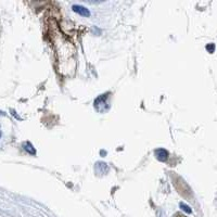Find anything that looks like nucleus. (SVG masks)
<instances>
[{"instance_id":"obj_1","label":"nucleus","mask_w":217,"mask_h":217,"mask_svg":"<svg viewBox=\"0 0 217 217\" xmlns=\"http://www.w3.org/2000/svg\"><path fill=\"white\" fill-rule=\"evenodd\" d=\"M73 11L77 12L78 14H80V15L83 16H90V12H89V10L87 9V8L83 7V6H79V5H75L73 6Z\"/></svg>"},{"instance_id":"obj_2","label":"nucleus","mask_w":217,"mask_h":217,"mask_svg":"<svg viewBox=\"0 0 217 217\" xmlns=\"http://www.w3.org/2000/svg\"><path fill=\"white\" fill-rule=\"evenodd\" d=\"M155 154H156L157 159L160 161H166L167 157H168V152L165 149H159V150H156Z\"/></svg>"},{"instance_id":"obj_3","label":"nucleus","mask_w":217,"mask_h":217,"mask_svg":"<svg viewBox=\"0 0 217 217\" xmlns=\"http://www.w3.org/2000/svg\"><path fill=\"white\" fill-rule=\"evenodd\" d=\"M25 150L27 151V152H29V153H32V154H35V149H34V147L32 146L29 142H26L25 143Z\"/></svg>"},{"instance_id":"obj_4","label":"nucleus","mask_w":217,"mask_h":217,"mask_svg":"<svg viewBox=\"0 0 217 217\" xmlns=\"http://www.w3.org/2000/svg\"><path fill=\"white\" fill-rule=\"evenodd\" d=\"M180 207L182 208V210L185 211V212H187V213H191V208L189 207L188 205H186L185 203H180Z\"/></svg>"},{"instance_id":"obj_5","label":"nucleus","mask_w":217,"mask_h":217,"mask_svg":"<svg viewBox=\"0 0 217 217\" xmlns=\"http://www.w3.org/2000/svg\"><path fill=\"white\" fill-rule=\"evenodd\" d=\"M206 49H207L210 52H213V51H214V49H215V46H214V45H208V46L206 47Z\"/></svg>"},{"instance_id":"obj_6","label":"nucleus","mask_w":217,"mask_h":217,"mask_svg":"<svg viewBox=\"0 0 217 217\" xmlns=\"http://www.w3.org/2000/svg\"><path fill=\"white\" fill-rule=\"evenodd\" d=\"M0 137H1V134H0Z\"/></svg>"}]
</instances>
